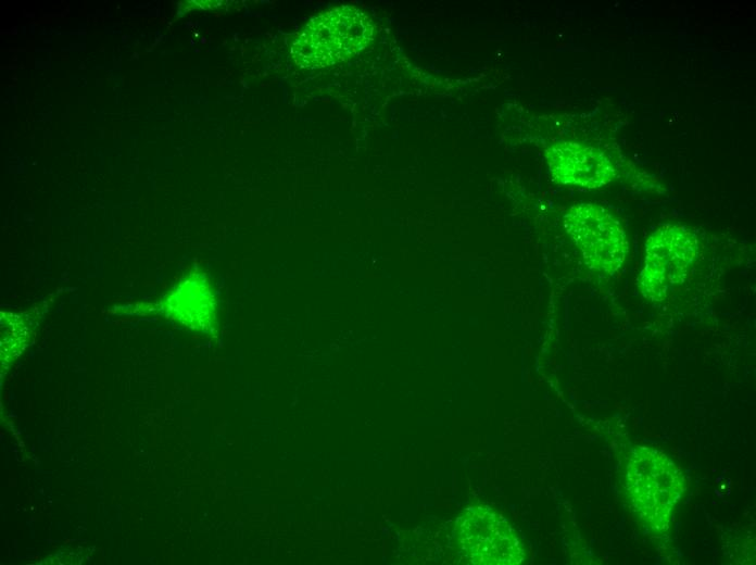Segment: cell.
I'll return each mask as SVG.
<instances>
[{"instance_id": "5", "label": "cell", "mask_w": 756, "mask_h": 565, "mask_svg": "<svg viewBox=\"0 0 756 565\" xmlns=\"http://www.w3.org/2000/svg\"><path fill=\"white\" fill-rule=\"evenodd\" d=\"M564 224L590 267L613 274L621 266L628 251L626 234L605 209L593 203L574 205Z\"/></svg>"}, {"instance_id": "4", "label": "cell", "mask_w": 756, "mask_h": 565, "mask_svg": "<svg viewBox=\"0 0 756 565\" xmlns=\"http://www.w3.org/2000/svg\"><path fill=\"white\" fill-rule=\"evenodd\" d=\"M697 254V239L688 228L666 224L647 239L644 265L639 285L642 294L653 301L663 300L684 281Z\"/></svg>"}, {"instance_id": "2", "label": "cell", "mask_w": 756, "mask_h": 565, "mask_svg": "<svg viewBox=\"0 0 756 565\" xmlns=\"http://www.w3.org/2000/svg\"><path fill=\"white\" fill-rule=\"evenodd\" d=\"M373 37L374 25L365 13L352 5H339L304 26L292 42L291 54L301 67H326L357 54Z\"/></svg>"}, {"instance_id": "7", "label": "cell", "mask_w": 756, "mask_h": 565, "mask_svg": "<svg viewBox=\"0 0 756 565\" xmlns=\"http://www.w3.org/2000/svg\"><path fill=\"white\" fill-rule=\"evenodd\" d=\"M175 318L188 327L206 330L215 318V299L205 276L193 273L184 278L168 299Z\"/></svg>"}, {"instance_id": "3", "label": "cell", "mask_w": 756, "mask_h": 565, "mask_svg": "<svg viewBox=\"0 0 756 565\" xmlns=\"http://www.w3.org/2000/svg\"><path fill=\"white\" fill-rule=\"evenodd\" d=\"M453 544L464 563L517 565L525 548L512 525L488 505H470L457 517Z\"/></svg>"}, {"instance_id": "1", "label": "cell", "mask_w": 756, "mask_h": 565, "mask_svg": "<svg viewBox=\"0 0 756 565\" xmlns=\"http://www.w3.org/2000/svg\"><path fill=\"white\" fill-rule=\"evenodd\" d=\"M623 489L639 520L651 531L664 532L686 481L681 468L665 452L638 445L626 457Z\"/></svg>"}, {"instance_id": "6", "label": "cell", "mask_w": 756, "mask_h": 565, "mask_svg": "<svg viewBox=\"0 0 756 565\" xmlns=\"http://www.w3.org/2000/svg\"><path fill=\"white\" fill-rule=\"evenodd\" d=\"M546 160L553 178L565 185L600 188L615 176L608 159L594 147L575 141H563L546 150Z\"/></svg>"}]
</instances>
